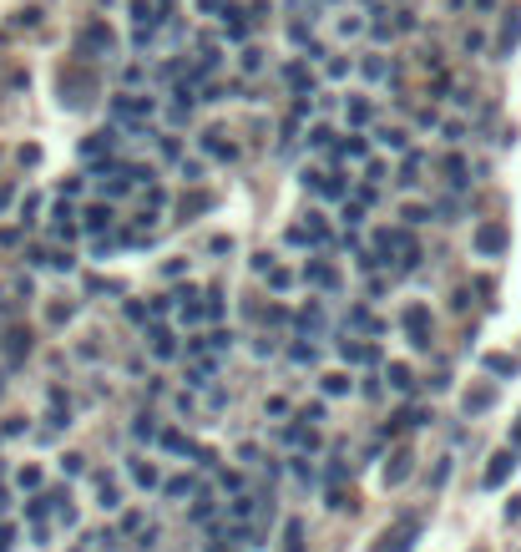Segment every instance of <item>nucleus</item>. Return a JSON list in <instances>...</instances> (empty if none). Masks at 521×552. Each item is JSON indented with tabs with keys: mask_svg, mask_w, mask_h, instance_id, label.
Returning <instances> with one entry per match:
<instances>
[{
	"mask_svg": "<svg viewBox=\"0 0 521 552\" xmlns=\"http://www.w3.org/2000/svg\"><path fill=\"white\" fill-rule=\"evenodd\" d=\"M516 41H521V6H511V10H506L501 36H496V51H501V56H511V51H516Z\"/></svg>",
	"mask_w": 521,
	"mask_h": 552,
	"instance_id": "obj_1",
	"label": "nucleus"
},
{
	"mask_svg": "<svg viewBox=\"0 0 521 552\" xmlns=\"http://www.w3.org/2000/svg\"><path fill=\"white\" fill-rule=\"evenodd\" d=\"M405 330H410V339H415V345H420V350L430 345V314H425L420 304H415V309H410V314H405Z\"/></svg>",
	"mask_w": 521,
	"mask_h": 552,
	"instance_id": "obj_2",
	"label": "nucleus"
},
{
	"mask_svg": "<svg viewBox=\"0 0 521 552\" xmlns=\"http://www.w3.org/2000/svg\"><path fill=\"white\" fill-rule=\"evenodd\" d=\"M476 248H481V253H501L506 248V228L501 223H486L481 233H476Z\"/></svg>",
	"mask_w": 521,
	"mask_h": 552,
	"instance_id": "obj_3",
	"label": "nucleus"
},
{
	"mask_svg": "<svg viewBox=\"0 0 521 552\" xmlns=\"http://www.w3.org/2000/svg\"><path fill=\"white\" fill-rule=\"evenodd\" d=\"M511 472H516V456H511V451L491 456V466H486V486H501V481H506Z\"/></svg>",
	"mask_w": 521,
	"mask_h": 552,
	"instance_id": "obj_4",
	"label": "nucleus"
},
{
	"mask_svg": "<svg viewBox=\"0 0 521 552\" xmlns=\"http://www.w3.org/2000/svg\"><path fill=\"white\" fill-rule=\"evenodd\" d=\"M147 339H152V355H157V360H172V355H178V334H172V330H162V325H157Z\"/></svg>",
	"mask_w": 521,
	"mask_h": 552,
	"instance_id": "obj_5",
	"label": "nucleus"
},
{
	"mask_svg": "<svg viewBox=\"0 0 521 552\" xmlns=\"http://www.w3.org/2000/svg\"><path fill=\"white\" fill-rule=\"evenodd\" d=\"M81 46H92V51H101V56H106V51H112V31H106V26H92V31L81 36Z\"/></svg>",
	"mask_w": 521,
	"mask_h": 552,
	"instance_id": "obj_6",
	"label": "nucleus"
},
{
	"mask_svg": "<svg viewBox=\"0 0 521 552\" xmlns=\"http://www.w3.org/2000/svg\"><path fill=\"white\" fill-rule=\"evenodd\" d=\"M445 183H450V187H466V183H471V178H466V162H461V157H445Z\"/></svg>",
	"mask_w": 521,
	"mask_h": 552,
	"instance_id": "obj_7",
	"label": "nucleus"
},
{
	"mask_svg": "<svg viewBox=\"0 0 521 552\" xmlns=\"http://www.w3.org/2000/svg\"><path fill=\"white\" fill-rule=\"evenodd\" d=\"M309 279H314L319 289H339V274H334V269H324V264H314V269H309Z\"/></svg>",
	"mask_w": 521,
	"mask_h": 552,
	"instance_id": "obj_8",
	"label": "nucleus"
},
{
	"mask_svg": "<svg viewBox=\"0 0 521 552\" xmlns=\"http://www.w3.org/2000/svg\"><path fill=\"white\" fill-rule=\"evenodd\" d=\"M6 350H10V360H26V350H31V334H26V330H10V345H6Z\"/></svg>",
	"mask_w": 521,
	"mask_h": 552,
	"instance_id": "obj_9",
	"label": "nucleus"
},
{
	"mask_svg": "<svg viewBox=\"0 0 521 552\" xmlns=\"http://www.w3.org/2000/svg\"><path fill=\"white\" fill-rule=\"evenodd\" d=\"M486 370H496V375H516V360H511V355H486Z\"/></svg>",
	"mask_w": 521,
	"mask_h": 552,
	"instance_id": "obj_10",
	"label": "nucleus"
},
{
	"mask_svg": "<svg viewBox=\"0 0 521 552\" xmlns=\"http://www.w3.org/2000/svg\"><path fill=\"white\" fill-rule=\"evenodd\" d=\"M106 218H112L106 208H86V228H92V233H101V228H106Z\"/></svg>",
	"mask_w": 521,
	"mask_h": 552,
	"instance_id": "obj_11",
	"label": "nucleus"
},
{
	"mask_svg": "<svg viewBox=\"0 0 521 552\" xmlns=\"http://www.w3.org/2000/svg\"><path fill=\"white\" fill-rule=\"evenodd\" d=\"M486 406H491V390H476V395H466V416L486 411Z\"/></svg>",
	"mask_w": 521,
	"mask_h": 552,
	"instance_id": "obj_12",
	"label": "nucleus"
},
{
	"mask_svg": "<svg viewBox=\"0 0 521 552\" xmlns=\"http://www.w3.org/2000/svg\"><path fill=\"white\" fill-rule=\"evenodd\" d=\"M162 446H167V451H192L183 431H162Z\"/></svg>",
	"mask_w": 521,
	"mask_h": 552,
	"instance_id": "obj_13",
	"label": "nucleus"
},
{
	"mask_svg": "<svg viewBox=\"0 0 521 552\" xmlns=\"http://www.w3.org/2000/svg\"><path fill=\"white\" fill-rule=\"evenodd\" d=\"M339 157H364V142L359 137H344L339 142Z\"/></svg>",
	"mask_w": 521,
	"mask_h": 552,
	"instance_id": "obj_14",
	"label": "nucleus"
},
{
	"mask_svg": "<svg viewBox=\"0 0 521 552\" xmlns=\"http://www.w3.org/2000/svg\"><path fill=\"white\" fill-rule=\"evenodd\" d=\"M350 122H355V127L370 122V101H350Z\"/></svg>",
	"mask_w": 521,
	"mask_h": 552,
	"instance_id": "obj_15",
	"label": "nucleus"
},
{
	"mask_svg": "<svg viewBox=\"0 0 521 552\" xmlns=\"http://www.w3.org/2000/svg\"><path fill=\"white\" fill-rule=\"evenodd\" d=\"M390 385H395V390H410V370H405V365H390Z\"/></svg>",
	"mask_w": 521,
	"mask_h": 552,
	"instance_id": "obj_16",
	"label": "nucleus"
},
{
	"mask_svg": "<svg viewBox=\"0 0 521 552\" xmlns=\"http://www.w3.org/2000/svg\"><path fill=\"white\" fill-rule=\"evenodd\" d=\"M187 492H192L187 476H172V481H167V497H187Z\"/></svg>",
	"mask_w": 521,
	"mask_h": 552,
	"instance_id": "obj_17",
	"label": "nucleus"
},
{
	"mask_svg": "<svg viewBox=\"0 0 521 552\" xmlns=\"http://www.w3.org/2000/svg\"><path fill=\"white\" fill-rule=\"evenodd\" d=\"M203 147H213L218 157H238V147H228V142H218V137H203Z\"/></svg>",
	"mask_w": 521,
	"mask_h": 552,
	"instance_id": "obj_18",
	"label": "nucleus"
},
{
	"mask_svg": "<svg viewBox=\"0 0 521 552\" xmlns=\"http://www.w3.org/2000/svg\"><path fill=\"white\" fill-rule=\"evenodd\" d=\"M258 66H264V51L248 46V51H243V71H258Z\"/></svg>",
	"mask_w": 521,
	"mask_h": 552,
	"instance_id": "obj_19",
	"label": "nucleus"
},
{
	"mask_svg": "<svg viewBox=\"0 0 521 552\" xmlns=\"http://www.w3.org/2000/svg\"><path fill=\"white\" fill-rule=\"evenodd\" d=\"M359 71H364V76H370V81H380V76H385V61H380V56H370V61H364V66H359Z\"/></svg>",
	"mask_w": 521,
	"mask_h": 552,
	"instance_id": "obj_20",
	"label": "nucleus"
},
{
	"mask_svg": "<svg viewBox=\"0 0 521 552\" xmlns=\"http://www.w3.org/2000/svg\"><path fill=\"white\" fill-rule=\"evenodd\" d=\"M415 173H420V157H405V167H400V183H415Z\"/></svg>",
	"mask_w": 521,
	"mask_h": 552,
	"instance_id": "obj_21",
	"label": "nucleus"
},
{
	"mask_svg": "<svg viewBox=\"0 0 521 552\" xmlns=\"http://www.w3.org/2000/svg\"><path fill=\"white\" fill-rule=\"evenodd\" d=\"M289 81H294L299 92H309V71H304V66H289Z\"/></svg>",
	"mask_w": 521,
	"mask_h": 552,
	"instance_id": "obj_22",
	"label": "nucleus"
},
{
	"mask_svg": "<svg viewBox=\"0 0 521 552\" xmlns=\"http://www.w3.org/2000/svg\"><path fill=\"white\" fill-rule=\"evenodd\" d=\"M309 142H314V147H329V142H334V132H329V127H314V132H309Z\"/></svg>",
	"mask_w": 521,
	"mask_h": 552,
	"instance_id": "obj_23",
	"label": "nucleus"
},
{
	"mask_svg": "<svg viewBox=\"0 0 521 552\" xmlns=\"http://www.w3.org/2000/svg\"><path fill=\"white\" fill-rule=\"evenodd\" d=\"M132 476H137V481H142V486H152V481H157V472H152V466H142V461H137V466H132Z\"/></svg>",
	"mask_w": 521,
	"mask_h": 552,
	"instance_id": "obj_24",
	"label": "nucleus"
},
{
	"mask_svg": "<svg viewBox=\"0 0 521 552\" xmlns=\"http://www.w3.org/2000/svg\"><path fill=\"white\" fill-rule=\"evenodd\" d=\"M380 142H385V147H405V132H395V127H390V132H380Z\"/></svg>",
	"mask_w": 521,
	"mask_h": 552,
	"instance_id": "obj_25",
	"label": "nucleus"
},
{
	"mask_svg": "<svg viewBox=\"0 0 521 552\" xmlns=\"http://www.w3.org/2000/svg\"><path fill=\"white\" fill-rule=\"evenodd\" d=\"M6 203H10V187H0V208H6Z\"/></svg>",
	"mask_w": 521,
	"mask_h": 552,
	"instance_id": "obj_26",
	"label": "nucleus"
},
{
	"mask_svg": "<svg viewBox=\"0 0 521 552\" xmlns=\"http://www.w3.org/2000/svg\"><path fill=\"white\" fill-rule=\"evenodd\" d=\"M6 502H10V492H6V486H0V507H6Z\"/></svg>",
	"mask_w": 521,
	"mask_h": 552,
	"instance_id": "obj_27",
	"label": "nucleus"
},
{
	"mask_svg": "<svg viewBox=\"0 0 521 552\" xmlns=\"http://www.w3.org/2000/svg\"><path fill=\"white\" fill-rule=\"evenodd\" d=\"M516 441H521V426H516Z\"/></svg>",
	"mask_w": 521,
	"mask_h": 552,
	"instance_id": "obj_28",
	"label": "nucleus"
}]
</instances>
